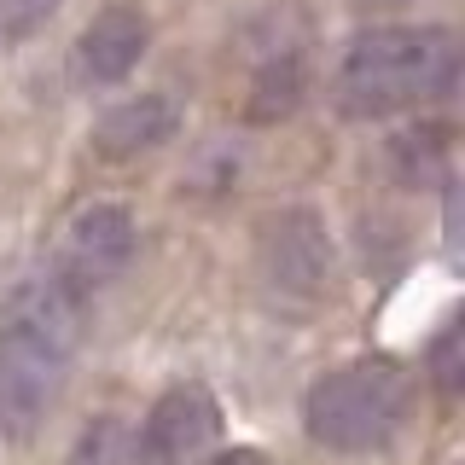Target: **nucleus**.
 Wrapping results in <instances>:
<instances>
[{
    "instance_id": "obj_4",
    "label": "nucleus",
    "mask_w": 465,
    "mask_h": 465,
    "mask_svg": "<svg viewBox=\"0 0 465 465\" xmlns=\"http://www.w3.org/2000/svg\"><path fill=\"white\" fill-rule=\"evenodd\" d=\"M222 436V407L203 384H169L140 419L128 465H198Z\"/></svg>"
},
{
    "instance_id": "obj_5",
    "label": "nucleus",
    "mask_w": 465,
    "mask_h": 465,
    "mask_svg": "<svg viewBox=\"0 0 465 465\" xmlns=\"http://www.w3.org/2000/svg\"><path fill=\"white\" fill-rule=\"evenodd\" d=\"M134 244H140V227H134V215H128L123 203H87V210L70 215L64 239H58L53 273L70 291L94 297V291H105L116 273L134 262Z\"/></svg>"
},
{
    "instance_id": "obj_12",
    "label": "nucleus",
    "mask_w": 465,
    "mask_h": 465,
    "mask_svg": "<svg viewBox=\"0 0 465 465\" xmlns=\"http://www.w3.org/2000/svg\"><path fill=\"white\" fill-rule=\"evenodd\" d=\"M210 465H268V460H262L256 448H232V454H215Z\"/></svg>"
},
{
    "instance_id": "obj_6",
    "label": "nucleus",
    "mask_w": 465,
    "mask_h": 465,
    "mask_svg": "<svg viewBox=\"0 0 465 465\" xmlns=\"http://www.w3.org/2000/svg\"><path fill=\"white\" fill-rule=\"evenodd\" d=\"M256 262H262V280H268L280 297L314 302L331 280V239L326 222L314 210H280L268 215L256 232Z\"/></svg>"
},
{
    "instance_id": "obj_1",
    "label": "nucleus",
    "mask_w": 465,
    "mask_h": 465,
    "mask_svg": "<svg viewBox=\"0 0 465 465\" xmlns=\"http://www.w3.org/2000/svg\"><path fill=\"white\" fill-rule=\"evenodd\" d=\"M87 297L70 291L53 268L29 273L0 309V430L12 442L47 425L58 390L82 349Z\"/></svg>"
},
{
    "instance_id": "obj_8",
    "label": "nucleus",
    "mask_w": 465,
    "mask_h": 465,
    "mask_svg": "<svg viewBox=\"0 0 465 465\" xmlns=\"http://www.w3.org/2000/svg\"><path fill=\"white\" fill-rule=\"evenodd\" d=\"M174 128H181V105L169 94H128L94 123V145L105 157H140V152L169 145Z\"/></svg>"
},
{
    "instance_id": "obj_10",
    "label": "nucleus",
    "mask_w": 465,
    "mask_h": 465,
    "mask_svg": "<svg viewBox=\"0 0 465 465\" xmlns=\"http://www.w3.org/2000/svg\"><path fill=\"white\" fill-rule=\"evenodd\" d=\"M128 460V436L116 419H94V425L82 430L76 454H70V465H123Z\"/></svg>"
},
{
    "instance_id": "obj_11",
    "label": "nucleus",
    "mask_w": 465,
    "mask_h": 465,
    "mask_svg": "<svg viewBox=\"0 0 465 465\" xmlns=\"http://www.w3.org/2000/svg\"><path fill=\"white\" fill-rule=\"evenodd\" d=\"M430 372H436V390L442 396H460V320H448L430 343Z\"/></svg>"
},
{
    "instance_id": "obj_13",
    "label": "nucleus",
    "mask_w": 465,
    "mask_h": 465,
    "mask_svg": "<svg viewBox=\"0 0 465 465\" xmlns=\"http://www.w3.org/2000/svg\"><path fill=\"white\" fill-rule=\"evenodd\" d=\"M372 6H401V0H372Z\"/></svg>"
},
{
    "instance_id": "obj_9",
    "label": "nucleus",
    "mask_w": 465,
    "mask_h": 465,
    "mask_svg": "<svg viewBox=\"0 0 465 465\" xmlns=\"http://www.w3.org/2000/svg\"><path fill=\"white\" fill-rule=\"evenodd\" d=\"M58 6H64V0H0V53L29 41L35 29H47Z\"/></svg>"
},
{
    "instance_id": "obj_7",
    "label": "nucleus",
    "mask_w": 465,
    "mask_h": 465,
    "mask_svg": "<svg viewBox=\"0 0 465 465\" xmlns=\"http://www.w3.org/2000/svg\"><path fill=\"white\" fill-rule=\"evenodd\" d=\"M145 41H152V24H145L140 6H105L87 18V29L76 35V76L82 87H116L134 76V64L145 58Z\"/></svg>"
},
{
    "instance_id": "obj_3",
    "label": "nucleus",
    "mask_w": 465,
    "mask_h": 465,
    "mask_svg": "<svg viewBox=\"0 0 465 465\" xmlns=\"http://www.w3.org/2000/svg\"><path fill=\"white\" fill-rule=\"evenodd\" d=\"M407 413H413V378L384 355H367V361H349V367L326 372L309 390V401H302V425L331 454L390 448L401 436Z\"/></svg>"
},
{
    "instance_id": "obj_2",
    "label": "nucleus",
    "mask_w": 465,
    "mask_h": 465,
    "mask_svg": "<svg viewBox=\"0 0 465 465\" xmlns=\"http://www.w3.org/2000/svg\"><path fill=\"white\" fill-rule=\"evenodd\" d=\"M460 82V47L442 24L361 29L338 58V105L349 116H396L448 99Z\"/></svg>"
}]
</instances>
